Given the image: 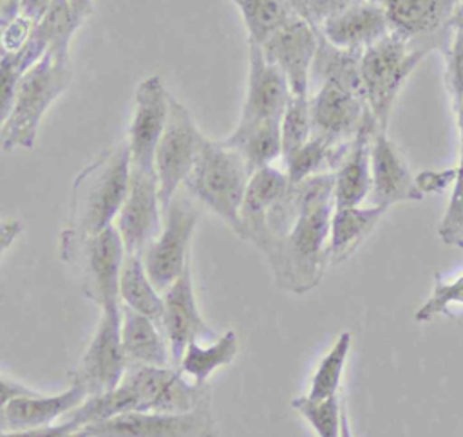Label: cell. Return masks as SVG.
Segmentation results:
<instances>
[{
	"label": "cell",
	"instance_id": "1",
	"mask_svg": "<svg viewBox=\"0 0 463 437\" xmlns=\"http://www.w3.org/2000/svg\"><path fill=\"white\" fill-rule=\"evenodd\" d=\"M291 206L275 228L264 256L280 289L304 294L327 267V242L335 211L333 172L291 184Z\"/></svg>",
	"mask_w": 463,
	"mask_h": 437
},
{
	"label": "cell",
	"instance_id": "2",
	"mask_svg": "<svg viewBox=\"0 0 463 437\" xmlns=\"http://www.w3.org/2000/svg\"><path fill=\"white\" fill-rule=\"evenodd\" d=\"M130 152L127 143L103 150L74 179L65 226L60 233V258L72 264L83 242L112 226L127 197Z\"/></svg>",
	"mask_w": 463,
	"mask_h": 437
},
{
	"label": "cell",
	"instance_id": "3",
	"mask_svg": "<svg viewBox=\"0 0 463 437\" xmlns=\"http://www.w3.org/2000/svg\"><path fill=\"white\" fill-rule=\"evenodd\" d=\"M250 177L251 173L235 148L206 137L183 186L190 197L210 208L241 237L239 213Z\"/></svg>",
	"mask_w": 463,
	"mask_h": 437
},
{
	"label": "cell",
	"instance_id": "4",
	"mask_svg": "<svg viewBox=\"0 0 463 437\" xmlns=\"http://www.w3.org/2000/svg\"><path fill=\"white\" fill-rule=\"evenodd\" d=\"M429 51L430 47L412 45L398 34L389 33L362 52V94L378 128L387 130L402 87Z\"/></svg>",
	"mask_w": 463,
	"mask_h": 437
},
{
	"label": "cell",
	"instance_id": "5",
	"mask_svg": "<svg viewBox=\"0 0 463 437\" xmlns=\"http://www.w3.org/2000/svg\"><path fill=\"white\" fill-rule=\"evenodd\" d=\"M71 79V63H56L47 52L31 65L20 78L14 105L0 130V148H33L45 112L67 90Z\"/></svg>",
	"mask_w": 463,
	"mask_h": 437
},
{
	"label": "cell",
	"instance_id": "6",
	"mask_svg": "<svg viewBox=\"0 0 463 437\" xmlns=\"http://www.w3.org/2000/svg\"><path fill=\"white\" fill-rule=\"evenodd\" d=\"M119 388L128 412H188L210 401V386L186 383L175 367H128Z\"/></svg>",
	"mask_w": 463,
	"mask_h": 437
},
{
	"label": "cell",
	"instance_id": "7",
	"mask_svg": "<svg viewBox=\"0 0 463 437\" xmlns=\"http://www.w3.org/2000/svg\"><path fill=\"white\" fill-rule=\"evenodd\" d=\"M199 217L201 209L179 193L163 209L161 231L141 256L150 282L161 294L190 262L188 249Z\"/></svg>",
	"mask_w": 463,
	"mask_h": 437
},
{
	"label": "cell",
	"instance_id": "8",
	"mask_svg": "<svg viewBox=\"0 0 463 437\" xmlns=\"http://www.w3.org/2000/svg\"><path fill=\"white\" fill-rule=\"evenodd\" d=\"M206 135L197 128L188 108L170 96L166 126L154 155L161 209H165L192 172Z\"/></svg>",
	"mask_w": 463,
	"mask_h": 437
},
{
	"label": "cell",
	"instance_id": "9",
	"mask_svg": "<svg viewBox=\"0 0 463 437\" xmlns=\"http://www.w3.org/2000/svg\"><path fill=\"white\" fill-rule=\"evenodd\" d=\"M128 368L121 343V305L101 307V318L71 383L85 390L87 397L105 394L119 385Z\"/></svg>",
	"mask_w": 463,
	"mask_h": 437
},
{
	"label": "cell",
	"instance_id": "10",
	"mask_svg": "<svg viewBox=\"0 0 463 437\" xmlns=\"http://www.w3.org/2000/svg\"><path fill=\"white\" fill-rule=\"evenodd\" d=\"M83 430L87 437H215L210 401L188 412H128Z\"/></svg>",
	"mask_w": 463,
	"mask_h": 437
},
{
	"label": "cell",
	"instance_id": "11",
	"mask_svg": "<svg viewBox=\"0 0 463 437\" xmlns=\"http://www.w3.org/2000/svg\"><path fill=\"white\" fill-rule=\"evenodd\" d=\"M289 98L291 90L284 74L264 58L259 45L248 43V79L244 103L237 126L222 141H237L262 123L280 121Z\"/></svg>",
	"mask_w": 463,
	"mask_h": 437
},
{
	"label": "cell",
	"instance_id": "12",
	"mask_svg": "<svg viewBox=\"0 0 463 437\" xmlns=\"http://www.w3.org/2000/svg\"><path fill=\"white\" fill-rule=\"evenodd\" d=\"M114 226L121 237L125 253L143 256L145 249L159 235L163 226V209L154 170L130 166L127 197Z\"/></svg>",
	"mask_w": 463,
	"mask_h": 437
},
{
	"label": "cell",
	"instance_id": "13",
	"mask_svg": "<svg viewBox=\"0 0 463 437\" xmlns=\"http://www.w3.org/2000/svg\"><path fill=\"white\" fill-rule=\"evenodd\" d=\"M125 256L127 253L114 224L87 238L76 253L72 265H80L81 291L99 307L119 303V278Z\"/></svg>",
	"mask_w": 463,
	"mask_h": 437
},
{
	"label": "cell",
	"instance_id": "14",
	"mask_svg": "<svg viewBox=\"0 0 463 437\" xmlns=\"http://www.w3.org/2000/svg\"><path fill=\"white\" fill-rule=\"evenodd\" d=\"M170 96L172 94L157 74L139 81L134 94V108L127 137L132 168L154 170L156 148L168 119Z\"/></svg>",
	"mask_w": 463,
	"mask_h": 437
},
{
	"label": "cell",
	"instance_id": "15",
	"mask_svg": "<svg viewBox=\"0 0 463 437\" xmlns=\"http://www.w3.org/2000/svg\"><path fill=\"white\" fill-rule=\"evenodd\" d=\"M318 29L295 14L260 45L264 58L284 74L289 90L295 96H309L311 67L318 51Z\"/></svg>",
	"mask_w": 463,
	"mask_h": 437
},
{
	"label": "cell",
	"instance_id": "16",
	"mask_svg": "<svg viewBox=\"0 0 463 437\" xmlns=\"http://www.w3.org/2000/svg\"><path fill=\"white\" fill-rule=\"evenodd\" d=\"M309 114L313 135H320L331 144L342 146L354 137L369 108L360 92L335 81H324L309 94Z\"/></svg>",
	"mask_w": 463,
	"mask_h": 437
},
{
	"label": "cell",
	"instance_id": "17",
	"mask_svg": "<svg viewBox=\"0 0 463 437\" xmlns=\"http://www.w3.org/2000/svg\"><path fill=\"white\" fill-rule=\"evenodd\" d=\"M163 318L161 329L168 341L170 361L177 368L186 347L197 339H212L215 332L203 320L194 294L190 262L183 273L163 293Z\"/></svg>",
	"mask_w": 463,
	"mask_h": 437
},
{
	"label": "cell",
	"instance_id": "18",
	"mask_svg": "<svg viewBox=\"0 0 463 437\" xmlns=\"http://www.w3.org/2000/svg\"><path fill=\"white\" fill-rule=\"evenodd\" d=\"M423 193L416 186V179L396 148L387 137V130L376 128L371 143V206L389 209L400 202L421 200Z\"/></svg>",
	"mask_w": 463,
	"mask_h": 437
},
{
	"label": "cell",
	"instance_id": "19",
	"mask_svg": "<svg viewBox=\"0 0 463 437\" xmlns=\"http://www.w3.org/2000/svg\"><path fill=\"white\" fill-rule=\"evenodd\" d=\"M318 33L335 47L364 52L391 33L383 7L376 0H358L327 16Z\"/></svg>",
	"mask_w": 463,
	"mask_h": 437
},
{
	"label": "cell",
	"instance_id": "20",
	"mask_svg": "<svg viewBox=\"0 0 463 437\" xmlns=\"http://www.w3.org/2000/svg\"><path fill=\"white\" fill-rule=\"evenodd\" d=\"M378 128L371 112L333 170L335 208L360 206L371 193V143Z\"/></svg>",
	"mask_w": 463,
	"mask_h": 437
},
{
	"label": "cell",
	"instance_id": "21",
	"mask_svg": "<svg viewBox=\"0 0 463 437\" xmlns=\"http://www.w3.org/2000/svg\"><path fill=\"white\" fill-rule=\"evenodd\" d=\"M87 399V394L81 386L72 385L52 395L43 394H24L16 395L0 412V430L16 432L49 426L56 419L67 415L71 410L80 406Z\"/></svg>",
	"mask_w": 463,
	"mask_h": 437
},
{
	"label": "cell",
	"instance_id": "22",
	"mask_svg": "<svg viewBox=\"0 0 463 437\" xmlns=\"http://www.w3.org/2000/svg\"><path fill=\"white\" fill-rule=\"evenodd\" d=\"M387 16L391 33L414 43L449 27L463 0H376Z\"/></svg>",
	"mask_w": 463,
	"mask_h": 437
},
{
	"label": "cell",
	"instance_id": "23",
	"mask_svg": "<svg viewBox=\"0 0 463 437\" xmlns=\"http://www.w3.org/2000/svg\"><path fill=\"white\" fill-rule=\"evenodd\" d=\"M288 186V175L275 166H266L251 173L239 213L242 228L241 238L250 240L257 247L262 246L268 209L284 195Z\"/></svg>",
	"mask_w": 463,
	"mask_h": 437
},
{
	"label": "cell",
	"instance_id": "24",
	"mask_svg": "<svg viewBox=\"0 0 463 437\" xmlns=\"http://www.w3.org/2000/svg\"><path fill=\"white\" fill-rule=\"evenodd\" d=\"M385 211L387 209L371 204L335 208L327 242V265L345 262L373 233Z\"/></svg>",
	"mask_w": 463,
	"mask_h": 437
},
{
	"label": "cell",
	"instance_id": "25",
	"mask_svg": "<svg viewBox=\"0 0 463 437\" xmlns=\"http://www.w3.org/2000/svg\"><path fill=\"white\" fill-rule=\"evenodd\" d=\"M121 343L128 367L168 365L170 350L166 349L157 325L127 305L121 307Z\"/></svg>",
	"mask_w": 463,
	"mask_h": 437
},
{
	"label": "cell",
	"instance_id": "26",
	"mask_svg": "<svg viewBox=\"0 0 463 437\" xmlns=\"http://www.w3.org/2000/svg\"><path fill=\"white\" fill-rule=\"evenodd\" d=\"M119 300L132 311L145 314L157 327L163 318V294L154 287L139 255H127L119 278Z\"/></svg>",
	"mask_w": 463,
	"mask_h": 437
},
{
	"label": "cell",
	"instance_id": "27",
	"mask_svg": "<svg viewBox=\"0 0 463 437\" xmlns=\"http://www.w3.org/2000/svg\"><path fill=\"white\" fill-rule=\"evenodd\" d=\"M85 18H81L71 5L69 0H52L49 11L36 23L34 34L45 43L47 54L56 63L69 65V49L74 33L81 27Z\"/></svg>",
	"mask_w": 463,
	"mask_h": 437
},
{
	"label": "cell",
	"instance_id": "28",
	"mask_svg": "<svg viewBox=\"0 0 463 437\" xmlns=\"http://www.w3.org/2000/svg\"><path fill=\"white\" fill-rule=\"evenodd\" d=\"M360 58L362 52L335 47L320 34L318 51L311 67V83L320 85L324 81H335L362 94Z\"/></svg>",
	"mask_w": 463,
	"mask_h": 437
},
{
	"label": "cell",
	"instance_id": "29",
	"mask_svg": "<svg viewBox=\"0 0 463 437\" xmlns=\"http://www.w3.org/2000/svg\"><path fill=\"white\" fill-rule=\"evenodd\" d=\"M347 144L349 143L335 146L327 139L311 134V137L304 144L282 157L286 166L284 173L288 175L289 184H298L307 177L333 172Z\"/></svg>",
	"mask_w": 463,
	"mask_h": 437
},
{
	"label": "cell",
	"instance_id": "30",
	"mask_svg": "<svg viewBox=\"0 0 463 437\" xmlns=\"http://www.w3.org/2000/svg\"><path fill=\"white\" fill-rule=\"evenodd\" d=\"M237 352H239V341L233 330H228L222 336L215 338V341L210 343L208 347H203L197 341H192L186 347L177 365V370L181 374L194 377L197 385H206V379L217 368L230 365L237 356Z\"/></svg>",
	"mask_w": 463,
	"mask_h": 437
},
{
	"label": "cell",
	"instance_id": "31",
	"mask_svg": "<svg viewBox=\"0 0 463 437\" xmlns=\"http://www.w3.org/2000/svg\"><path fill=\"white\" fill-rule=\"evenodd\" d=\"M235 4L248 33V43L259 47L295 16L288 0H237Z\"/></svg>",
	"mask_w": 463,
	"mask_h": 437
},
{
	"label": "cell",
	"instance_id": "32",
	"mask_svg": "<svg viewBox=\"0 0 463 437\" xmlns=\"http://www.w3.org/2000/svg\"><path fill=\"white\" fill-rule=\"evenodd\" d=\"M45 43L33 33L22 51L0 54V130L14 105L20 78L45 54Z\"/></svg>",
	"mask_w": 463,
	"mask_h": 437
},
{
	"label": "cell",
	"instance_id": "33",
	"mask_svg": "<svg viewBox=\"0 0 463 437\" xmlns=\"http://www.w3.org/2000/svg\"><path fill=\"white\" fill-rule=\"evenodd\" d=\"M224 144L235 148L241 153L250 173L266 166H273V163L279 157H282L280 121L262 123L253 130H250L248 134H244L242 137H239L237 141L224 143Z\"/></svg>",
	"mask_w": 463,
	"mask_h": 437
},
{
	"label": "cell",
	"instance_id": "34",
	"mask_svg": "<svg viewBox=\"0 0 463 437\" xmlns=\"http://www.w3.org/2000/svg\"><path fill=\"white\" fill-rule=\"evenodd\" d=\"M349 350H351V332L344 330L338 334L333 347L326 352V356L317 365L309 379V390L306 394L309 399L318 401V399H326L338 394L345 361L349 358Z\"/></svg>",
	"mask_w": 463,
	"mask_h": 437
},
{
	"label": "cell",
	"instance_id": "35",
	"mask_svg": "<svg viewBox=\"0 0 463 437\" xmlns=\"http://www.w3.org/2000/svg\"><path fill=\"white\" fill-rule=\"evenodd\" d=\"M452 110L459 134V161L456 166L458 175L452 186L450 200L438 226V237L447 246L463 247V98Z\"/></svg>",
	"mask_w": 463,
	"mask_h": 437
},
{
	"label": "cell",
	"instance_id": "36",
	"mask_svg": "<svg viewBox=\"0 0 463 437\" xmlns=\"http://www.w3.org/2000/svg\"><path fill=\"white\" fill-rule=\"evenodd\" d=\"M291 406L307 421L317 437H340L345 404L338 394L318 401L300 395L291 399Z\"/></svg>",
	"mask_w": 463,
	"mask_h": 437
},
{
	"label": "cell",
	"instance_id": "37",
	"mask_svg": "<svg viewBox=\"0 0 463 437\" xmlns=\"http://www.w3.org/2000/svg\"><path fill=\"white\" fill-rule=\"evenodd\" d=\"M452 33L445 47V88L452 108L463 98V2L450 22Z\"/></svg>",
	"mask_w": 463,
	"mask_h": 437
},
{
	"label": "cell",
	"instance_id": "38",
	"mask_svg": "<svg viewBox=\"0 0 463 437\" xmlns=\"http://www.w3.org/2000/svg\"><path fill=\"white\" fill-rule=\"evenodd\" d=\"M311 114L309 96L291 94L286 110L280 117V137H282V157L304 144L311 137Z\"/></svg>",
	"mask_w": 463,
	"mask_h": 437
},
{
	"label": "cell",
	"instance_id": "39",
	"mask_svg": "<svg viewBox=\"0 0 463 437\" xmlns=\"http://www.w3.org/2000/svg\"><path fill=\"white\" fill-rule=\"evenodd\" d=\"M463 303V274L445 282L439 273L434 274V287L430 296L414 312L418 323H427L438 314H449V305Z\"/></svg>",
	"mask_w": 463,
	"mask_h": 437
},
{
	"label": "cell",
	"instance_id": "40",
	"mask_svg": "<svg viewBox=\"0 0 463 437\" xmlns=\"http://www.w3.org/2000/svg\"><path fill=\"white\" fill-rule=\"evenodd\" d=\"M288 2L297 16L304 18L306 22H309L313 27L318 29V25L327 16L358 0H288Z\"/></svg>",
	"mask_w": 463,
	"mask_h": 437
},
{
	"label": "cell",
	"instance_id": "41",
	"mask_svg": "<svg viewBox=\"0 0 463 437\" xmlns=\"http://www.w3.org/2000/svg\"><path fill=\"white\" fill-rule=\"evenodd\" d=\"M456 175H458V170L454 166V168H443V170H423L418 175H414V179H416L418 190L425 195V193H441L449 186H454Z\"/></svg>",
	"mask_w": 463,
	"mask_h": 437
},
{
	"label": "cell",
	"instance_id": "42",
	"mask_svg": "<svg viewBox=\"0 0 463 437\" xmlns=\"http://www.w3.org/2000/svg\"><path fill=\"white\" fill-rule=\"evenodd\" d=\"M0 437H87L83 428H74L72 424L60 421V424H49L42 428L31 430H16V432H2Z\"/></svg>",
	"mask_w": 463,
	"mask_h": 437
},
{
	"label": "cell",
	"instance_id": "43",
	"mask_svg": "<svg viewBox=\"0 0 463 437\" xmlns=\"http://www.w3.org/2000/svg\"><path fill=\"white\" fill-rule=\"evenodd\" d=\"M24 224L16 218H4L0 220V260L4 253L13 246L16 237L22 233Z\"/></svg>",
	"mask_w": 463,
	"mask_h": 437
},
{
	"label": "cell",
	"instance_id": "44",
	"mask_svg": "<svg viewBox=\"0 0 463 437\" xmlns=\"http://www.w3.org/2000/svg\"><path fill=\"white\" fill-rule=\"evenodd\" d=\"M52 0H20V14L29 18L34 25L49 11Z\"/></svg>",
	"mask_w": 463,
	"mask_h": 437
},
{
	"label": "cell",
	"instance_id": "45",
	"mask_svg": "<svg viewBox=\"0 0 463 437\" xmlns=\"http://www.w3.org/2000/svg\"><path fill=\"white\" fill-rule=\"evenodd\" d=\"M34 390L20 385V383H14V381H9V379H4L0 377V412L2 408L7 404V401H11L13 397L16 395H24V394H33Z\"/></svg>",
	"mask_w": 463,
	"mask_h": 437
},
{
	"label": "cell",
	"instance_id": "46",
	"mask_svg": "<svg viewBox=\"0 0 463 437\" xmlns=\"http://www.w3.org/2000/svg\"><path fill=\"white\" fill-rule=\"evenodd\" d=\"M340 437H353V432H351V424H349L347 410H345V408H344V414H342V430H340Z\"/></svg>",
	"mask_w": 463,
	"mask_h": 437
},
{
	"label": "cell",
	"instance_id": "47",
	"mask_svg": "<svg viewBox=\"0 0 463 437\" xmlns=\"http://www.w3.org/2000/svg\"><path fill=\"white\" fill-rule=\"evenodd\" d=\"M233 2H237V0H233Z\"/></svg>",
	"mask_w": 463,
	"mask_h": 437
}]
</instances>
